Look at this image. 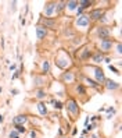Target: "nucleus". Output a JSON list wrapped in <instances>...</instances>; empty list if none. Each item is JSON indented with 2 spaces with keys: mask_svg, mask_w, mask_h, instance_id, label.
Returning a JSON list of instances; mask_svg holds the SVG:
<instances>
[{
  "mask_svg": "<svg viewBox=\"0 0 122 138\" xmlns=\"http://www.w3.org/2000/svg\"><path fill=\"white\" fill-rule=\"evenodd\" d=\"M36 36H38V39H45L47 36V29L42 25H38L36 27Z\"/></svg>",
  "mask_w": 122,
  "mask_h": 138,
  "instance_id": "6",
  "label": "nucleus"
},
{
  "mask_svg": "<svg viewBox=\"0 0 122 138\" xmlns=\"http://www.w3.org/2000/svg\"><path fill=\"white\" fill-rule=\"evenodd\" d=\"M3 121H4V116L0 115V123H3Z\"/></svg>",
  "mask_w": 122,
  "mask_h": 138,
  "instance_id": "24",
  "label": "nucleus"
},
{
  "mask_svg": "<svg viewBox=\"0 0 122 138\" xmlns=\"http://www.w3.org/2000/svg\"><path fill=\"white\" fill-rule=\"evenodd\" d=\"M87 123H89V117H86V119H85V126H87Z\"/></svg>",
  "mask_w": 122,
  "mask_h": 138,
  "instance_id": "26",
  "label": "nucleus"
},
{
  "mask_svg": "<svg viewBox=\"0 0 122 138\" xmlns=\"http://www.w3.org/2000/svg\"><path fill=\"white\" fill-rule=\"evenodd\" d=\"M90 57L93 59L94 63H100V61L104 60V56H103V53H101V52H97V53H94V55H92Z\"/></svg>",
  "mask_w": 122,
  "mask_h": 138,
  "instance_id": "11",
  "label": "nucleus"
},
{
  "mask_svg": "<svg viewBox=\"0 0 122 138\" xmlns=\"http://www.w3.org/2000/svg\"><path fill=\"white\" fill-rule=\"evenodd\" d=\"M43 13L46 14V18H50L56 14V2H47L45 4V10Z\"/></svg>",
  "mask_w": 122,
  "mask_h": 138,
  "instance_id": "2",
  "label": "nucleus"
},
{
  "mask_svg": "<svg viewBox=\"0 0 122 138\" xmlns=\"http://www.w3.org/2000/svg\"><path fill=\"white\" fill-rule=\"evenodd\" d=\"M96 32H97V35H99L100 39H107V38H110V29L107 28V27H97Z\"/></svg>",
  "mask_w": 122,
  "mask_h": 138,
  "instance_id": "4",
  "label": "nucleus"
},
{
  "mask_svg": "<svg viewBox=\"0 0 122 138\" xmlns=\"http://www.w3.org/2000/svg\"><path fill=\"white\" fill-rule=\"evenodd\" d=\"M8 138H19V134L15 131V130H11L8 132Z\"/></svg>",
  "mask_w": 122,
  "mask_h": 138,
  "instance_id": "19",
  "label": "nucleus"
},
{
  "mask_svg": "<svg viewBox=\"0 0 122 138\" xmlns=\"http://www.w3.org/2000/svg\"><path fill=\"white\" fill-rule=\"evenodd\" d=\"M35 96L38 98V99H43V98H46V91L45 89H36L35 91Z\"/></svg>",
  "mask_w": 122,
  "mask_h": 138,
  "instance_id": "13",
  "label": "nucleus"
},
{
  "mask_svg": "<svg viewBox=\"0 0 122 138\" xmlns=\"http://www.w3.org/2000/svg\"><path fill=\"white\" fill-rule=\"evenodd\" d=\"M0 92H2V88H0Z\"/></svg>",
  "mask_w": 122,
  "mask_h": 138,
  "instance_id": "27",
  "label": "nucleus"
},
{
  "mask_svg": "<svg viewBox=\"0 0 122 138\" xmlns=\"http://www.w3.org/2000/svg\"><path fill=\"white\" fill-rule=\"evenodd\" d=\"M82 138H83V137H82Z\"/></svg>",
  "mask_w": 122,
  "mask_h": 138,
  "instance_id": "29",
  "label": "nucleus"
},
{
  "mask_svg": "<svg viewBox=\"0 0 122 138\" xmlns=\"http://www.w3.org/2000/svg\"><path fill=\"white\" fill-rule=\"evenodd\" d=\"M40 24H42V27H45V28L56 29L57 21H56V20H53V18H40Z\"/></svg>",
  "mask_w": 122,
  "mask_h": 138,
  "instance_id": "3",
  "label": "nucleus"
},
{
  "mask_svg": "<svg viewBox=\"0 0 122 138\" xmlns=\"http://www.w3.org/2000/svg\"><path fill=\"white\" fill-rule=\"evenodd\" d=\"M67 110L78 113V112H79V107L76 106V103H75L74 101H71V102H68V103H67Z\"/></svg>",
  "mask_w": 122,
  "mask_h": 138,
  "instance_id": "9",
  "label": "nucleus"
},
{
  "mask_svg": "<svg viewBox=\"0 0 122 138\" xmlns=\"http://www.w3.org/2000/svg\"><path fill=\"white\" fill-rule=\"evenodd\" d=\"M92 4H93V2H90V0H81V2H78V6H79L82 10L89 8Z\"/></svg>",
  "mask_w": 122,
  "mask_h": 138,
  "instance_id": "10",
  "label": "nucleus"
},
{
  "mask_svg": "<svg viewBox=\"0 0 122 138\" xmlns=\"http://www.w3.org/2000/svg\"><path fill=\"white\" fill-rule=\"evenodd\" d=\"M33 82H38L36 85H38V87H42V85H45V84H46V80H45V78L36 77V78H33Z\"/></svg>",
  "mask_w": 122,
  "mask_h": 138,
  "instance_id": "17",
  "label": "nucleus"
},
{
  "mask_svg": "<svg viewBox=\"0 0 122 138\" xmlns=\"http://www.w3.org/2000/svg\"><path fill=\"white\" fill-rule=\"evenodd\" d=\"M62 77H64V81H68V82H72V81H74V74H72L71 71H67V73H64V75H62Z\"/></svg>",
  "mask_w": 122,
  "mask_h": 138,
  "instance_id": "15",
  "label": "nucleus"
},
{
  "mask_svg": "<svg viewBox=\"0 0 122 138\" xmlns=\"http://www.w3.org/2000/svg\"><path fill=\"white\" fill-rule=\"evenodd\" d=\"M15 67H17L15 64H13V66H10V70H15Z\"/></svg>",
  "mask_w": 122,
  "mask_h": 138,
  "instance_id": "25",
  "label": "nucleus"
},
{
  "mask_svg": "<svg viewBox=\"0 0 122 138\" xmlns=\"http://www.w3.org/2000/svg\"><path fill=\"white\" fill-rule=\"evenodd\" d=\"M104 82H107V84H105V87L108 88V89H113V91H115V89H118V88H119V84H118V82H115V81L105 80Z\"/></svg>",
  "mask_w": 122,
  "mask_h": 138,
  "instance_id": "8",
  "label": "nucleus"
},
{
  "mask_svg": "<svg viewBox=\"0 0 122 138\" xmlns=\"http://www.w3.org/2000/svg\"><path fill=\"white\" fill-rule=\"evenodd\" d=\"M28 121V117L26 116H24V115H19L17 117H14L13 119V124L15 126V124H22L24 126V123H26Z\"/></svg>",
  "mask_w": 122,
  "mask_h": 138,
  "instance_id": "7",
  "label": "nucleus"
},
{
  "mask_svg": "<svg viewBox=\"0 0 122 138\" xmlns=\"http://www.w3.org/2000/svg\"><path fill=\"white\" fill-rule=\"evenodd\" d=\"M62 138H65V137H62Z\"/></svg>",
  "mask_w": 122,
  "mask_h": 138,
  "instance_id": "28",
  "label": "nucleus"
},
{
  "mask_svg": "<svg viewBox=\"0 0 122 138\" xmlns=\"http://www.w3.org/2000/svg\"><path fill=\"white\" fill-rule=\"evenodd\" d=\"M54 107H56V109H61V107H62V103H61V102H54Z\"/></svg>",
  "mask_w": 122,
  "mask_h": 138,
  "instance_id": "20",
  "label": "nucleus"
},
{
  "mask_svg": "<svg viewBox=\"0 0 122 138\" xmlns=\"http://www.w3.org/2000/svg\"><path fill=\"white\" fill-rule=\"evenodd\" d=\"M42 70H43V74L50 73V63H49L47 60L43 61V64H42Z\"/></svg>",
  "mask_w": 122,
  "mask_h": 138,
  "instance_id": "16",
  "label": "nucleus"
},
{
  "mask_svg": "<svg viewBox=\"0 0 122 138\" xmlns=\"http://www.w3.org/2000/svg\"><path fill=\"white\" fill-rule=\"evenodd\" d=\"M14 129H15V131L18 132V134H25V132H26L25 126H22V124H15V126H14Z\"/></svg>",
  "mask_w": 122,
  "mask_h": 138,
  "instance_id": "14",
  "label": "nucleus"
},
{
  "mask_svg": "<svg viewBox=\"0 0 122 138\" xmlns=\"http://www.w3.org/2000/svg\"><path fill=\"white\" fill-rule=\"evenodd\" d=\"M103 16H104V10L97 8V10H92L89 18H90V21H97V20H100Z\"/></svg>",
  "mask_w": 122,
  "mask_h": 138,
  "instance_id": "5",
  "label": "nucleus"
},
{
  "mask_svg": "<svg viewBox=\"0 0 122 138\" xmlns=\"http://www.w3.org/2000/svg\"><path fill=\"white\" fill-rule=\"evenodd\" d=\"M110 70H113L114 73H116V74H119V70H116V68H115L114 66H110Z\"/></svg>",
  "mask_w": 122,
  "mask_h": 138,
  "instance_id": "22",
  "label": "nucleus"
},
{
  "mask_svg": "<svg viewBox=\"0 0 122 138\" xmlns=\"http://www.w3.org/2000/svg\"><path fill=\"white\" fill-rule=\"evenodd\" d=\"M29 135H31V138H36V137H38V134H36L35 130H32L31 132H29Z\"/></svg>",
  "mask_w": 122,
  "mask_h": 138,
  "instance_id": "21",
  "label": "nucleus"
},
{
  "mask_svg": "<svg viewBox=\"0 0 122 138\" xmlns=\"http://www.w3.org/2000/svg\"><path fill=\"white\" fill-rule=\"evenodd\" d=\"M64 8H65V2H56V14H61Z\"/></svg>",
  "mask_w": 122,
  "mask_h": 138,
  "instance_id": "12",
  "label": "nucleus"
},
{
  "mask_svg": "<svg viewBox=\"0 0 122 138\" xmlns=\"http://www.w3.org/2000/svg\"><path fill=\"white\" fill-rule=\"evenodd\" d=\"M38 107H39V110H40V113L43 116L45 115H47V109H46V106H45V103H42V102H39V105H38Z\"/></svg>",
  "mask_w": 122,
  "mask_h": 138,
  "instance_id": "18",
  "label": "nucleus"
},
{
  "mask_svg": "<svg viewBox=\"0 0 122 138\" xmlns=\"http://www.w3.org/2000/svg\"><path fill=\"white\" fill-rule=\"evenodd\" d=\"M18 92H19L18 89H11V95H17Z\"/></svg>",
  "mask_w": 122,
  "mask_h": 138,
  "instance_id": "23",
  "label": "nucleus"
},
{
  "mask_svg": "<svg viewBox=\"0 0 122 138\" xmlns=\"http://www.w3.org/2000/svg\"><path fill=\"white\" fill-rule=\"evenodd\" d=\"M114 45V39L107 38V39H101V42L99 43V52H108L113 49Z\"/></svg>",
  "mask_w": 122,
  "mask_h": 138,
  "instance_id": "1",
  "label": "nucleus"
}]
</instances>
